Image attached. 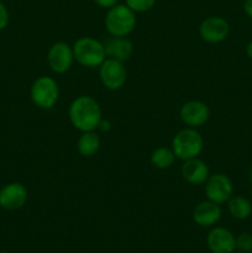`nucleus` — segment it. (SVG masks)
<instances>
[{
	"instance_id": "1",
	"label": "nucleus",
	"mask_w": 252,
	"mask_h": 253,
	"mask_svg": "<svg viewBox=\"0 0 252 253\" xmlns=\"http://www.w3.org/2000/svg\"><path fill=\"white\" fill-rule=\"evenodd\" d=\"M69 121L81 132L96 131L103 119L100 104L90 95H79L68 108Z\"/></svg>"
},
{
	"instance_id": "2",
	"label": "nucleus",
	"mask_w": 252,
	"mask_h": 253,
	"mask_svg": "<svg viewBox=\"0 0 252 253\" xmlns=\"http://www.w3.org/2000/svg\"><path fill=\"white\" fill-rule=\"evenodd\" d=\"M136 22V12L126 4H116L108 9L104 19L106 31L114 37H127L135 30Z\"/></svg>"
},
{
	"instance_id": "3",
	"label": "nucleus",
	"mask_w": 252,
	"mask_h": 253,
	"mask_svg": "<svg viewBox=\"0 0 252 253\" xmlns=\"http://www.w3.org/2000/svg\"><path fill=\"white\" fill-rule=\"evenodd\" d=\"M74 61L86 68L100 67L106 59L105 47L103 42L90 36H84L77 40L73 43Z\"/></svg>"
},
{
	"instance_id": "4",
	"label": "nucleus",
	"mask_w": 252,
	"mask_h": 253,
	"mask_svg": "<svg viewBox=\"0 0 252 253\" xmlns=\"http://www.w3.org/2000/svg\"><path fill=\"white\" fill-rule=\"evenodd\" d=\"M204 148V138L194 127H184L175 133L172 140V150L177 160L187 161L199 157Z\"/></svg>"
},
{
	"instance_id": "5",
	"label": "nucleus",
	"mask_w": 252,
	"mask_h": 253,
	"mask_svg": "<svg viewBox=\"0 0 252 253\" xmlns=\"http://www.w3.org/2000/svg\"><path fill=\"white\" fill-rule=\"evenodd\" d=\"M31 100L42 110H51L59 99V86L52 77L41 76L36 78L30 88Z\"/></svg>"
},
{
	"instance_id": "6",
	"label": "nucleus",
	"mask_w": 252,
	"mask_h": 253,
	"mask_svg": "<svg viewBox=\"0 0 252 253\" xmlns=\"http://www.w3.org/2000/svg\"><path fill=\"white\" fill-rule=\"evenodd\" d=\"M99 77L106 89L119 90L125 85L127 71L124 62L106 57L105 61L99 67Z\"/></svg>"
},
{
	"instance_id": "7",
	"label": "nucleus",
	"mask_w": 252,
	"mask_h": 253,
	"mask_svg": "<svg viewBox=\"0 0 252 253\" xmlns=\"http://www.w3.org/2000/svg\"><path fill=\"white\" fill-rule=\"evenodd\" d=\"M204 190L207 199L221 205L227 203V200L234 195V184L229 175L224 173H214L210 174L205 182Z\"/></svg>"
},
{
	"instance_id": "8",
	"label": "nucleus",
	"mask_w": 252,
	"mask_h": 253,
	"mask_svg": "<svg viewBox=\"0 0 252 253\" xmlns=\"http://www.w3.org/2000/svg\"><path fill=\"white\" fill-rule=\"evenodd\" d=\"M74 62L73 47L67 42H54L47 52V63L52 72L56 74H64L72 68Z\"/></svg>"
},
{
	"instance_id": "9",
	"label": "nucleus",
	"mask_w": 252,
	"mask_h": 253,
	"mask_svg": "<svg viewBox=\"0 0 252 253\" xmlns=\"http://www.w3.org/2000/svg\"><path fill=\"white\" fill-rule=\"evenodd\" d=\"M230 34V25L224 17L209 16L203 20L199 26V35L203 41L216 44L225 41Z\"/></svg>"
},
{
	"instance_id": "10",
	"label": "nucleus",
	"mask_w": 252,
	"mask_h": 253,
	"mask_svg": "<svg viewBox=\"0 0 252 253\" xmlns=\"http://www.w3.org/2000/svg\"><path fill=\"white\" fill-rule=\"evenodd\" d=\"M179 118L188 127L198 128L208 123L210 118V109L202 100H188L180 108Z\"/></svg>"
},
{
	"instance_id": "11",
	"label": "nucleus",
	"mask_w": 252,
	"mask_h": 253,
	"mask_svg": "<svg viewBox=\"0 0 252 253\" xmlns=\"http://www.w3.org/2000/svg\"><path fill=\"white\" fill-rule=\"evenodd\" d=\"M29 192L26 187L19 182H12L0 189V207L5 210H19L26 204Z\"/></svg>"
},
{
	"instance_id": "12",
	"label": "nucleus",
	"mask_w": 252,
	"mask_h": 253,
	"mask_svg": "<svg viewBox=\"0 0 252 253\" xmlns=\"http://www.w3.org/2000/svg\"><path fill=\"white\" fill-rule=\"evenodd\" d=\"M222 210L220 204L207 199L198 203L193 209V220L202 227L215 226L220 221Z\"/></svg>"
},
{
	"instance_id": "13",
	"label": "nucleus",
	"mask_w": 252,
	"mask_h": 253,
	"mask_svg": "<svg viewBox=\"0 0 252 253\" xmlns=\"http://www.w3.org/2000/svg\"><path fill=\"white\" fill-rule=\"evenodd\" d=\"M208 249L211 253H234L235 236L230 230L225 227H214L207 236Z\"/></svg>"
},
{
	"instance_id": "14",
	"label": "nucleus",
	"mask_w": 252,
	"mask_h": 253,
	"mask_svg": "<svg viewBox=\"0 0 252 253\" xmlns=\"http://www.w3.org/2000/svg\"><path fill=\"white\" fill-rule=\"evenodd\" d=\"M180 173H182L183 179L192 185L205 184L210 175V170L207 162L200 160L199 157L183 161Z\"/></svg>"
},
{
	"instance_id": "15",
	"label": "nucleus",
	"mask_w": 252,
	"mask_h": 253,
	"mask_svg": "<svg viewBox=\"0 0 252 253\" xmlns=\"http://www.w3.org/2000/svg\"><path fill=\"white\" fill-rule=\"evenodd\" d=\"M104 47H105L106 57L118 59L124 63L128 61L133 54V44L127 37L110 36V39L104 42Z\"/></svg>"
},
{
	"instance_id": "16",
	"label": "nucleus",
	"mask_w": 252,
	"mask_h": 253,
	"mask_svg": "<svg viewBox=\"0 0 252 253\" xmlns=\"http://www.w3.org/2000/svg\"><path fill=\"white\" fill-rule=\"evenodd\" d=\"M100 136H99L96 131L82 132L78 141H77V150H78L79 155L86 158L95 156L99 152V150H100Z\"/></svg>"
},
{
	"instance_id": "17",
	"label": "nucleus",
	"mask_w": 252,
	"mask_h": 253,
	"mask_svg": "<svg viewBox=\"0 0 252 253\" xmlns=\"http://www.w3.org/2000/svg\"><path fill=\"white\" fill-rule=\"evenodd\" d=\"M227 209L230 215L237 220H246L252 214V202L241 195H232L227 200Z\"/></svg>"
},
{
	"instance_id": "18",
	"label": "nucleus",
	"mask_w": 252,
	"mask_h": 253,
	"mask_svg": "<svg viewBox=\"0 0 252 253\" xmlns=\"http://www.w3.org/2000/svg\"><path fill=\"white\" fill-rule=\"evenodd\" d=\"M175 160H177V157H175L172 147L169 148L165 147V146L155 148L150 157L151 163L157 169H168V168H170L174 165Z\"/></svg>"
},
{
	"instance_id": "19",
	"label": "nucleus",
	"mask_w": 252,
	"mask_h": 253,
	"mask_svg": "<svg viewBox=\"0 0 252 253\" xmlns=\"http://www.w3.org/2000/svg\"><path fill=\"white\" fill-rule=\"evenodd\" d=\"M125 4L133 12H147L156 5V0H125Z\"/></svg>"
},
{
	"instance_id": "20",
	"label": "nucleus",
	"mask_w": 252,
	"mask_h": 253,
	"mask_svg": "<svg viewBox=\"0 0 252 253\" xmlns=\"http://www.w3.org/2000/svg\"><path fill=\"white\" fill-rule=\"evenodd\" d=\"M235 246L239 252L250 253L252 252V235L250 232H242L235 237Z\"/></svg>"
},
{
	"instance_id": "21",
	"label": "nucleus",
	"mask_w": 252,
	"mask_h": 253,
	"mask_svg": "<svg viewBox=\"0 0 252 253\" xmlns=\"http://www.w3.org/2000/svg\"><path fill=\"white\" fill-rule=\"evenodd\" d=\"M9 11H7V7L5 6L4 2L0 0V31L4 30L5 27L9 24Z\"/></svg>"
},
{
	"instance_id": "22",
	"label": "nucleus",
	"mask_w": 252,
	"mask_h": 253,
	"mask_svg": "<svg viewBox=\"0 0 252 253\" xmlns=\"http://www.w3.org/2000/svg\"><path fill=\"white\" fill-rule=\"evenodd\" d=\"M93 1L103 9H110L118 4V0H93Z\"/></svg>"
},
{
	"instance_id": "23",
	"label": "nucleus",
	"mask_w": 252,
	"mask_h": 253,
	"mask_svg": "<svg viewBox=\"0 0 252 253\" xmlns=\"http://www.w3.org/2000/svg\"><path fill=\"white\" fill-rule=\"evenodd\" d=\"M111 128V123L109 120H104V119H101V121L99 123V126L96 130H100L103 131V132H105V131H109Z\"/></svg>"
},
{
	"instance_id": "24",
	"label": "nucleus",
	"mask_w": 252,
	"mask_h": 253,
	"mask_svg": "<svg viewBox=\"0 0 252 253\" xmlns=\"http://www.w3.org/2000/svg\"><path fill=\"white\" fill-rule=\"evenodd\" d=\"M244 11L250 19H252V0H245L244 1Z\"/></svg>"
},
{
	"instance_id": "25",
	"label": "nucleus",
	"mask_w": 252,
	"mask_h": 253,
	"mask_svg": "<svg viewBox=\"0 0 252 253\" xmlns=\"http://www.w3.org/2000/svg\"><path fill=\"white\" fill-rule=\"evenodd\" d=\"M246 54L249 58L252 59V41H250L249 43L246 44Z\"/></svg>"
},
{
	"instance_id": "26",
	"label": "nucleus",
	"mask_w": 252,
	"mask_h": 253,
	"mask_svg": "<svg viewBox=\"0 0 252 253\" xmlns=\"http://www.w3.org/2000/svg\"><path fill=\"white\" fill-rule=\"evenodd\" d=\"M0 253H10V252H0Z\"/></svg>"
},
{
	"instance_id": "27",
	"label": "nucleus",
	"mask_w": 252,
	"mask_h": 253,
	"mask_svg": "<svg viewBox=\"0 0 252 253\" xmlns=\"http://www.w3.org/2000/svg\"><path fill=\"white\" fill-rule=\"evenodd\" d=\"M236 253H242V252H236Z\"/></svg>"
},
{
	"instance_id": "28",
	"label": "nucleus",
	"mask_w": 252,
	"mask_h": 253,
	"mask_svg": "<svg viewBox=\"0 0 252 253\" xmlns=\"http://www.w3.org/2000/svg\"><path fill=\"white\" fill-rule=\"evenodd\" d=\"M251 202H252V197H251Z\"/></svg>"
},
{
	"instance_id": "29",
	"label": "nucleus",
	"mask_w": 252,
	"mask_h": 253,
	"mask_svg": "<svg viewBox=\"0 0 252 253\" xmlns=\"http://www.w3.org/2000/svg\"><path fill=\"white\" fill-rule=\"evenodd\" d=\"M1 1H2V0H1Z\"/></svg>"
}]
</instances>
